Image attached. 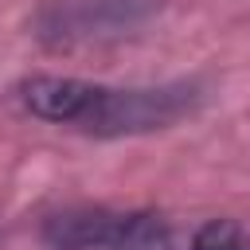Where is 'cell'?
Instances as JSON below:
<instances>
[{"label": "cell", "mask_w": 250, "mask_h": 250, "mask_svg": "<svg viewBox=\"0 0 250 250\" xmlns=\"http://www.w3.org/2000/svg\"><path fill=\"white\" fill-rule=\"evenodd\" d=\"M20 102L27 113L51 125H66L90 137H137L188 117L199 102V86H105L70 74H31L20 82Z\"/></svg>", "instance_id": "cell-1"}, {"label": "cell", "mask_w": 250, "mask_h": 250, "mask_svg": "<svg viewBox=\"0 0 250 250\" xmlns=\"http://www.w3.org/2000/svg\"><path fill=\"white\" fill-rule=\"evenodd\" d=\"M191 230L141 207H62L43 219L47 250H188Z\"/></svg>", "instance_id": "cell-2"}, {"label": "cell", "mask_w": 250, "mask_h": 250, "mask_svg": "<svg viewBox=\"0 0 250 250\" xmlns=\"http://www.w3.org/2000/svg\"><path fill=\"white\" fill-rule=\"evenodd\" d=\"M164 0H39L31 31L47 51H90L141 35Z\"/></svg>", "instance_id": "cell-3"}]
</instances>
